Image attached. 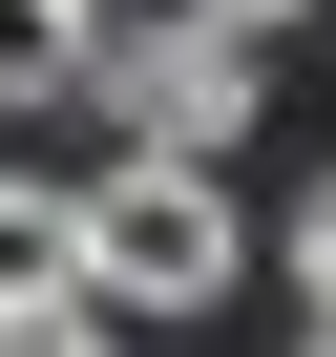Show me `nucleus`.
<instances>
[{
    "label": "nucleus",
    "instance_id": "nucleus-7",
    "mask_svg": "<svg viewBox=\"0 0 336 357\" xmlns=\"http://www.w3.org/2000/svg\"><path fill=\"white\" fill-rule=\"evenodd\" d=\"M190 22H231V43H252V22H294V0H190Z\"/></svg>",
    "mask_w": 336,
    "mask_h": 357
},
{
    "label": "nucleus",
    "instance_id": "nucleus-6",
    "mask_svg": "<svg viewBox=\"0 0 336 357\" xmlns=\"http://www.w3.org/2000/svg\"><path fill=\"white\" fill-rule=\"evenodd\" d=\"M294 294H315V315H336V190H315V211H294Z\"/></svg>",
    "mask_w": 336,
    "mask_h": 357
},
{
    "label": "nucleus",
    "instance_id": "nucleus-8",
    "mask_svg": "<svg viewBox=\"0 0 336 357\" xmlns=\"http://www.w3.org/2000/svg\"><path fill=\"white\" fill-rule=\"evenodd\" d=\"M315 357H336V315H315Z\"/></svg>",
    "mask_w": 336,
    "mask_h": 357
},
{
    "label": "nucleus",
    "instance_id": "nucleus-3",
    "mask_svg": "<svg viewBox=\"0 0 336 357\" xmlns=\"http://www.w3.org/2000/svg\"><path fill=\"white\" fill-rule=\"evenodd\" d=\"M0 315H63V190L0 168Z\"/></svg>",
    "mask_w": 336,
    "mask_h": 357
},
{
    "label": "nucleus",
    "instance_id": "nucleus-1",
    "mask_svg": "<svg viewBox=\"0 0 336 357\" xmlns=\"http://www.w3.org/2000/svg\"><path fill=\"white\" fill-rule=\"evenodd\" d=\"M63 294L84 315H211L231 294V168H168V147L84 168L63 190Z\"/></svg>",
    "mask_w": 336,
    "mask_h": 357
},
{
    "label": "nucleus",
    "instance_id": "nucleus-4",
    "mask_svg": "<svg viewBox=\"0 0 336 357\" xmlns=\"http://www.w3.org/2000/svg\"><path fill=\"white\" fill-rule=\"evenodd\" d=\"M43 84H84V0H0V105H43Z\"/></svg>",
    "mask_w": 336,
    "mask_h": 357
},
{
    "label": "nucleus",
    "instance_id": "nucleus-5",
    "mask_svg": "<svg viewBox=\"0 0 336 357\" xmlns=\"http://www.w3.org/2000/svg\"><path fill=\"white\" fill-rule=\"evenodd\" d=\"M0 357H126V336H105L84 294H63V315H0Z\"/></svg>",
    "mask_w": 336,
    "mask_h": 357
},
{
    "label": "nucleus",
    "instance_id": "nucleus-9",
    "mask_svg": "<svg viewBox=\"0 0 336 357\" xmlns=\"http://www.w3.org/2000/svg\"><path fill=\"white\" fill-rule=\"evenodd\" d=\"M84 22H105V0H84Z\"/></svg>",
    "mask_w": 336,
    "mask_h": 357
},
{
    "label": "nucleus",
    "instance_id": "nucleus-2",
    "mask_svg": "<svg viewBox=\"0 0 336 357\" xmlns=\"http://www.w3.org/2000/svg\"><path fill=\"white\" fill-rule=\"evenodd\" d=\"M84 84H105V126L168 147V168H231V147H252V43L190 22V0H168V22H84Z\"/></svg>",
    "mask_w": 336,
    "mask_h": 357
}]
</instances>
